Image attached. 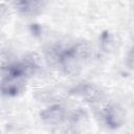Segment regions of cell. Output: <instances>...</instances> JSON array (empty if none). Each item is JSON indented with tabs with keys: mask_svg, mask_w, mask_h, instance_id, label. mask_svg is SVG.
Listing matches in <instances>:
<instances>
[{
	"mask_svg": "<svg viewBox=\"0 0 134 134\" xmlns=\"http://www.w3.org/2000/svg\"><path fill=\"white\" fill-rule=\"evenodd\" d=\"M77 93L82 94L84 97L88 98V99H96V97L99 96V91L95 90V88L91 87V86H82L80 88V90H77Z\"/></svg>",
	"mask_w": 134,
	"mask_h": 134,
	"instance_id": "4",
	"label": "cell"
},
{
	"mask_svg": "<svg viewBox=\"0 0 134 134\" xmlns=\"http://www.w3.org/2000/svg\"><path fill=\"white\" fill-rule=\"evenodd\" d=\"M87 54H88V49L83 43L75 44L64 49V51H62L60 55L59 61L63 67H65L68 71H70V69H74L79 67L80 64L84 61V59L87 58Z\"/></svg>",
	"mask_w": 134,
	"mask_h": 134,
	"instance_id": "1",
	"label": "cell"
},
{
	"mask_svg": "<svg viewBox=\"0 0 134 134\" xmlns=\"http://www.w3.org/2000/svg\"><path fill=\"white\" fill-rule=\"evenodd\" d=\"M105 118L108 125L112 127H118L121 122V115L116 107H110L105 112Z\"/></svg>",
	"mask_w": 134,
	"mask_h": 134,
	"instance_id": "3",
	"label": "cell"
},
{
	"mask_svg": "<svg viewBox=\"0 0 134 134\" xmlns=\"http://www.w3.org/2000/svg\"><path fill=\"white\" fill-rule=\"evenodd\" d=\"M42 118L49 124H58L64 119V110L59 107H51L42 113Z\"/></svg>",
	"mask_w": 134,
	"mask_h": 134,
	"instance_id": "2",
	"label": "cell"
}]
</instances>
